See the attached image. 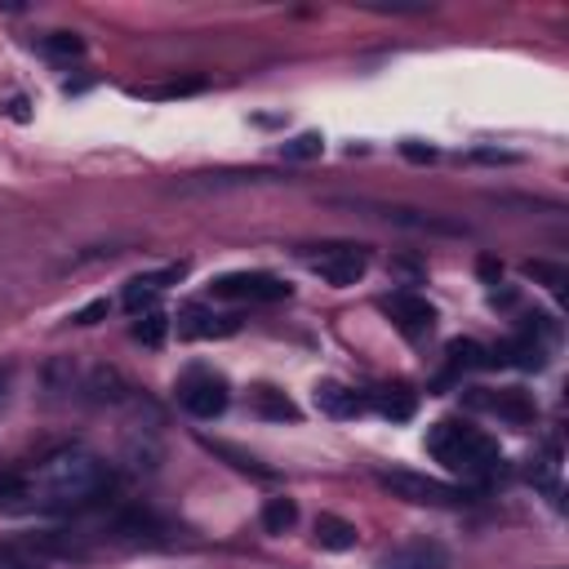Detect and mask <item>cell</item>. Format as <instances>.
<instances>
[{"mask_svg": "<svg viewBox=\"0 0 569 569\" xmlns=\"http://www.w3.org/2000/svg\"><path fill=\"white\" fill-rule=\"evenodd\" d=\"M107 467L90 449H59L37 472L0 480V511H37V507H72L103 489Z\"/></svg>", "mask_w": 569, "mask_h": 569, "instance_id": "1", "label": "cell"}, {"mask_svg": "<svg viewBox=\"0 0 569 569\" xmlns=\"http://www.w3.org/2000/svg\"><path fill=\"white\" fill-rule=\"evenodd\" d=\"M427 449H432L449 472H458V476H467V480H485V476H498V472H503L498 445H494L485 432L467 427V423H436L432 436H427Z\"/></svg>", "mask_w": 569, "mask_h": 569, "instance_id": "2", "label": "cell"}, {"mask_svg": "<svg viewBox=\"0 0 569 569\" xmlns=\"http://www.w3.org/2000/svg\"><path fill=\"white\" fill-rule=\"evenodd\" d=\"M379 485L392 489L396 498L423 503V507H458V503H472V489L449 485V480H436V476H423V472H379Z\"/></svg>", "mask_w": 569, "mask_h": 569, "instance_id": "3", "label": "cell"}, {"mask_svg": "<svg viewBox=\"0 0 569 569\" xmlns=\"http://www.w3.org/2000/svg\"><path fill=\"white\" fill-rule=\"evenodd\" d=\"M308 267L325 280V284H339V290H348V284H356L370 267V249L365 245H321L308 254Z\"/></svg>", "mask_w": 569, "mask_h": 569, "instance_id": "4", "label": "cell"}, {"mask_svg": "<svg viewBox=\"0 0 569 569\" xmlns=\"http://www.w3.org/2000/svg\"><path fill=\"white\" fill-rule=\"evenodd\" d=\"M214 299H236V303H280L290 299V284L267 276V271H231V276H218L209 284Z\"/></svg>", "mask_w": 569, "mask_h": 569, "instance_id": "5", "label": "cell"}, {"mask_svg": "<svg viewBox=\"0 0 569 569\" xmlns=\"http://www.w3.org/2000/svg\"><path fill=\"white\" fill-rule=\"evenodd\" d=\"M383 308H387V317H392L410 339H423V334H432V325H436L432 303L418 299V294H392Z\"/></svg>", "mask_w": 569, "mask_h": 569, "instance_id": "6", "label": "cell"}, {"mask_svg": "<svg viewBox=\"0 0 569 569\" xmlns=\"http://www.w3.org/2000/svg\"><path fill=\"white\" fill-rule=\"evenodd\" d=\"M183 410L196 414V418H218L227 410V383L214 379V374H200L183 387Z\"/></svg>", "mask_w": 569, "mask_h": 569, "instance_id": "7", "label": "cell"}, {"mask_svg": "<svg viewBox=\"0 0 569 569\" xmlns=\"http://www.w3.org/2000/svg\"><path fill=\"white\" fill-rule=\"evenodd\" d=\"M379 569H449V551L432 538H418V542H405V547L387 551Z\"/></svg>", "mask_w": 569, "mask_h": 569, "instance_id": "8", "label": "cell"}, {"mask_svg": "<svg viewBox=\"0 0 569 569\" xmlns=\"http://www.w3.org/2000/svg\"><path fill=\"white\" fill-rule=\"evenodd\" d=\"M240 330V317H214L205 308H183L178 312V334L183 339H223V334H236Z\"/></svg>", "mask_w": 569, "mask_h": 569, "instance_id": "9", "label": "cell"}, {"mask_svg": "<svg viewBox=\"0 0 569 569\" xmlns=\"http://www.w3.org/2000/svg\"><path fill=\"white\" fill-rule=\"evenodd\" d=\"M183 276V262L178 267H165V271H156V276H134L130 284H125V308L138 317V312H152V303L161 299V290H165V280H178Z\"/></svg>", "mask_w": 569, "mask_h": 569, "instance_id": "10", "label": "cell"}, {"mask_svg": "<svg viewBox=\"0 0 569 569\" xmlns=\"http://www.w3.org/2000/svg\"><path fill=\"white\" fill-rule=\"evenodd\" d=\"M476 405H485L489 414H498V418H507V423H534V401L525 396V392H516V387H507V392H494V396H476Z\"/></svg>", "mask_w": 569, "mask_h": 569, "instance_id": "11", "label": "cell"}, {"mask_svg": "<svg viewBox=\"0 0 569 569\" xmlns=\"http://www.w3.org/2000/svg\"><path fill=\"white\" fill-rule=\"evenodd\" d=\"M317 405H321V414H330V418H356L365 401H361L352 387H343V383H321V387H317Z\"/></svg>", "mask_w": 569, "mask_h": 569, "instance_id": "12", "label": "cell"}, {"mask_svg": "<svg viewBox=\"0 0 569 569\" xmlns=\"http://www.w3.org/2000/svg\"><path fill=\"white\" fill-rule=\"evenodd\" d=\"M317 542H321L325 551H352V547H356V525L325 511V516H317Z\"/></svg>", "mask_w": 569, "mask_h": 569, "instance_id": "13", "label": "cell"}, {"mask_svg": "<svg viewBox=\"0 0 569 569\" xmlns=\"http://www.w3.org/2000/svg\"><path fill=\"white\" fill-rule=\"evenodd\" d=\"M254 410H258L262 418H271V423H294V418H299V405L284 396V392H276V387H258V392H254Z\"/></svg>", "mask_w": 569, "mask_h": 569, "instance_id": "14", "label": "cell"}, {"mask_svg": "<svg viewBox=\"0 0 569 569\" xmlns=\"http://www.w3.org/2000/svg\"><path fill=\"white\" fill-rule=\"evenodd\" d=\"M445 356H449L454 370H485V365H494V352L480 348L476 339H454V343L445 348Z\"/></svg>", "mask_w": 569, "mask_h": 569, "instance_id": "15", "label": "cell"}, {"mask_svg": "<svg viewBox=\"0 0 569 569\" xmlns=\"http://www.w3.org/2000/svg\"><path fill=\"white\" fill-rule=\"evenodd\" d=\"M299 520V503L294 498H267L262 503V529L267 534H290Z\"/></svg>", "mask_w": 569, "mask_h": 569, "instance_id": "16", "label": "cell"}, {"mask_svg": "<svg viewBox=\"0 0 569 569\" xmlns=\"http://www.w3.org/2000/svg\"><path fill=\"white\" fill-rule=\"evenodd\" d=\"M374 405H379V414L392 418V423L414 418V396H410L405 387H383V392H374Z\"/></svg>", "mask_w": 569, "mask_h": 569, "instance_id": "17", "label": "cell"}, {"mask_svg": "<svg viewBox=\"0 0 569 569\" xmlns=\"http://www.w3.org/2000/svg\"><path fill=\"white\" fill-rule=\"evenodd\" d=\"M165 330H169V317H165V312H147V317L134 325V339L147 343V348H161V343H165Z\"/></svg>", "mask_w": 569, "mask_h": 569, "instance_id": "18", "label": "cell"}, {"mask_svg": "<svg viewBox=\"0 0 569 569\" xmlns=\"http://www.w3.org/2000/svg\"><path fill=\"white\" fill-rule=\"evenodd\" d=\"M325 152V138L321 134H299L294 143H284V161H312Z\"/></svg>", "mask_w": 569, "mask_h": 569, "instance_id": "19", "label": "cell"}, {"mask_svg": "<svg viewBox=\"0 0 569 569\" xmlns=\"http://www.w3.org/2000/svg\"><path fill=\"white\" fill-rule=\"evenodd\" d=\"M45 54L81 59V54H85V41H81V37H72V32H54V37H45Z\"/></svg>", "mask_w": 569, "mask_h": 569, "instance_id": "20", "label": "cell"}, {"mask_svg": "<svg viewBox=\"0 0 569 569\" xmlns=\"http://www.w3.org/2000/svg\"><path fill=\"white\" fill-rule=\"evenodd\" d=\"M205 90V81H169V85H156V90H147L152 99H187V94H200Z\"/></svg>", "mask_w": 569, "mask_h": 569, "instance_id": "21", "label": "cell"}, {"mask_svg": "<svg viewBox=\"0 0 569 569\" xmlns=\"http://www.w3.org/2000/svg\"><path fill=\"white\" fill-rule=\"evenodd\" d=\"M525 271H529V276H538V280H547L551 290H560V284H565V271H560V267H551V262H525Z\"/></svg>", "mask_w": 569, "mask_h": 569, "instance_id": "22", "label": "cell"}, {"mask_svg": "<svg viewBox=\"0 0 569 569\" xmlns=\"http://www.w3.org/2000/svg\"><path fill=\"white\" fill-rule=\"evenodd\" d=\"M107 312H112V303H107V299H99V303L81 308V312H76L72 321H76V325H94V321H99V317H107Z\"/></svg>", "mask_w": 569, "mask_h": 569, "instance_id": "23", "label": "cell"}, {"mask_svg": "<svg viewBox=\"0 0 569 569\" xmlns=\"http://www.w3.org/2000/svg\"><path fill=\"white\" fill-rule=\"evenodd\" d=\"M401 152H405L410 161H418V165H423V161H436V152H432V147H418V143H405Z\"/></svg>", "mask_w": 569, "mask_h": 569, "instance_id": "24", "label": "cell"}, {"mask_svg": "<svg viewBox=\"0 0 569 569\" xmlns=\"http://www.w3.org/2000/svg\"><path fill=\"white\" fill-rule=\"evenodd\" d=\"M480 276H485V280H494V276H498V262H489V258H480Z\"/></svg>", "mask_w": 569, "mask_h": 569, "instance_id": "25", "label": "cell"}, {"mask_svg": "<svg viewBox=\"0 0 569 569\" xmlns=\"http://www.w3.org/2000/svg\"><path fill=\"white\" fill-rule=\"evenodd\" d=\"M10 387V370H0V392H6Z\"/></svg>", "mask_w": 569, "mask_h": 569, "instance_id": "26", "label": "cell"}, {"mask_svg": "<svg viewBox=\"0 0 569 569\" xmlns=\"http://www.w3.org/2000/svg\"><path fill=\"white\" fill-rule=\"evenodd\" d=\"M14 569H32V565H14Z\"/></svg>", "mask_w": 569, "mask_h": 569, "instance_id": "27", "label": "cell"}]
</instances>
